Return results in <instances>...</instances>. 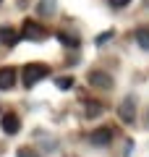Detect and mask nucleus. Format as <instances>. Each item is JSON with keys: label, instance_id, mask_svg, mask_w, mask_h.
I'll use <instances>...</instances> for the list:
<instances>
[{"label": "nucleus", "instance_id": "obj_9", "mask_svg": "<svg viewBox=\"0 0 149 157\" xmlns=\"http://www.w3.org/2000/svg\"><path fill=\"white\" fill-rule=\"evenodd\" d=\"M133 39H136V45L141 50H149V26H139L133 32Z\"/></svg>", "mask_w": 149, "mask_h": 157}, {"label": "nucleus", "instance_id": "obj_4", "mask_svg": "<svg viewBox=\"0 0 149 157\" xmlns=\"http://www.w3.org/2000/svg\"><path fill=\"white\" fill-rule=\"evenodd\" d=\"M118 118H120L123 123H133L136 121V97H126L118 105Z\"/></svg>", "mask_w": 149, "mask_h": 157}, {"label": "nucleus", "instance_id": "obj_3", "mask_svg": "<svg viewBox=\"0 0 149 157\" xmlns=\"http://www.w3.org/2000/svg\"><path fill=\"white\" fill-rule=\"evenodd\" d=\"M86 81L94 86V89H102V92H110V89H113V76H110L107 71H99V68L89 71Z\"/></svg>", "mask_w": 149, "mask_h": 157}, {"label": "nucleus", "instance_id": "obj_17", "mask_svg": "<svg viewBox=\"0 0 149 157\" xmlns=\"http://www.w3.org/2000/svg\"><path fill=\"white\" fill-rule=\"evenodd\" d=\"M0 3H3V0H0Z\"/></svg>", "mask_w": 149, "mask_h": 157}, {"label": "nucleus", "instance_id": "obj_7", "mask_svg": "<svg viewBox=\"0 0 149 157\" xmlns=\"http://www.w3.org/2000/svg\"><path fill=\"white\" fill-rule=\"evenodd\" d=\"M3 131H6L8 136H13V134H18V128H21V121H18V115L16 113H6L3 115Z\"/></svg>", "mask_w": 149, "mask_h": 157}, {"label": "nucleus", "instance_id": "obj_11", "mask_svg": "<svg viewBox=\"0 0 149 157\" xmlns=\"http://www.w3.org/2000/svg\"><path fill=\"white\" fill-rule=\"evenodd\" d=\"M16 157H39V152L32 147H21V149H16Z\"/></svg>", "mask_w": 149, "mask_h": 157}, {"label": "nucleus", "instance_id": "obj_8", "mask_svg": "<svg viewBox=\"0 0 149 157\" xmlns=\"http://www.w3.org/2000/svg\"><path fill=\"white\" fill-rule=\"evenodd\" d=\"M18 39H21V37H18L16 29H11V26H0V42H3L6 47H13Z\"/></svg>", "mask_w": 149, "mask_h": 157}, {"label": "nucleus", "instance_id": "obj_2", "mask_svg": "<svg viewBox=\"0 0 149 157\" xmlns=\"http://www.w3.org/2000/svg\"><path fill=\"white\" fill-rule=\"evenodd\" d=\"M44 34H47V32H44V26H39L34 18H26V21H24V26H21V34H18V37L26 39V42H42Z\"/></svg>", "mask_w": 149, "mask_h": 157}, {"label": "nucleus", "instance_id": "obj_6", "mask_svg": "<svg viewBox=\"0 0 149 157\" xmlns=\"http://www.w3.org/2000/svg\"><path fill=\"white\" fill-rule=\"evenodd\" d=\"M18 81V71L11 66L0 68V89H13V84Z\"/></svg>", "mask_w": 149, "mask_h": 157}, {"label": "nucleus", "instance_id": "obj_12", "mask_svg": "<svg viewBox=\"0 0 149 157\" xmlns=\"http://www.w3.org/2000/svg\"><path fill=\"white\" fill-rule=\"evenodd\" d=\"M55 84H58V89H71V86H73V78L71 76H63V78H58Z\"/></svg>", "mask_w": 149, "mask_h": 157}, {"label": "nucleus", "instance_id": "obj_5", "mask_svg": "<svg viewBox=\"0 0 149 157\" xmlns=\"http://www.w3.org/2000/svg\"><path fill=\"white\" fill-rule=\"evenodd\" d=\"M113 128H107V126H102V128H94L92 134H89V144L92 147H107L113 144Z\"/></svg>", "mask_w": 149, "mask_h": 157}, {"label": "nucleus", "instance_id": "obj_15", "mask_svg": "<svg viewBox=\"0 0 149 157\" xmlns=\"http://www.w3.org/2000/svg\"><path fill=\"white\" fill-rule=\"evenodd\" d=\"M128 3H131V0H110V6H113V8H126Z\"/></svg>", "mask_w": 149, "mask_h": 157}, {"label": "nucleus", "instance_id": "obj_1", "mask_svg": "<svg viewBox=\"0 0 149 157\" xmlns=\"http://www.w3.org/2000/svg\"><path fill=\"white\" fill-rule=\"evenodd\" d=\"M47 73H50V68L44 66V63H26V66L21 68V81H24V86H34L39 78H44Z\"/></svg>", "mask_w": 149, "mask_h": 157}, {"label": "nucleus", "instance_id": "obj_10", "mask_svg": "<svg viewBox=\"0 0 149 157\" xmlns=\"http://www.w3.org/2000/svg\"><path fill=\"white\" fill-rule=\"evenodd\" d=\"M84 113H86V118H94V115H99V113H102V105H99V102H86V107H84Z\"/></svg>", "mask_w": 149, "mask_h": 157}, {"label": "nucleus", "instance_id": "obj_16", "mask_svg": "<svg viewBox=\"0 0 149 157\" xmlns=\"http://www.w3.org/2000/svg\"><path fill=\"white\" fill-rule=\"evenodd\" d=\"M147 121H149V113H147Z\"/></svg>", "mask_w": 149, "mask_h": 157}, {"label": "nucleus", "instance_id": "obj_13", "mask_svg": "<svg viewBox=\"0 0 149 157\" xmlns=\"http://www.w3.org/2000/svg\"><path fill=\"white\" fill-rule=\"evenodd\" d=\"M58 39H60L63 45H68V47H76V45H78L76 39H73V37H68V34H58Z\"/></svg>", "mask_w": 149, "mask_h": 157}, {"label": "nucleus", "instance_id": "obj_14", "mask_svg": "<svg viewBox=\"0 0 149 157\" xmlns=\"http://www.w3.org/2000/svg\"><path fill=\"white\" fill-rule=\"evenodd\" d=\"M110 37H113V29H107L105 34H99V37H97V45H105V42H107Z\"/></svg>", "mask_w": 149, "mask_h": 157}]
</instances>
